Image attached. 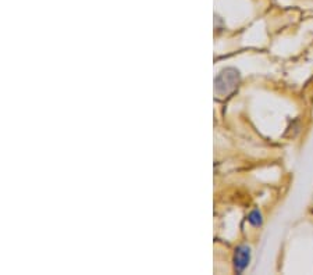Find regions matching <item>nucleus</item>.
<instances>
[{
  "instance_id": "nucleus-1",
  "label": "nucleus",
  "mask_w": 313,
  "mask_h": 275,
  "mask_svg": "<svg viewBox=\"0 0 313 275\" xmlns=\"http://www.w3.org/2000/svg\"><path fill=\"white\" fill-rule=\"evenodd\" d=\"M239 83V73L235 68H226L216 78V93L217 95H228L232 90L238 86Z\"/></svg>"
},
{
  "instance_id": "nucleus-2",
  "label": "nucleus",
  "mask_w": 313,
  "mask_h": 275,
  "mask_svg": "<svg viewBox=\"0 0 313 275\" xmlns=\"http://www.w3.org/2000/svg\"><path fill=\"white\" fill-rule=\"evenodd\" d=\"M249 261H251V248L247 245H241L235 249V253H234V268H235V271L241 274L248 267Z\"/></svg>"
},
{
  "instance_id": "nucleus-3",
  "label": "nucleus",
  "mask_w": 313,
  "mask_h": 275,
  "mask_svg": "<svg viewBox=\"0 0 313 275\" xmlns=\"http://www.w3.org/2000/svg\"><path fill=\"white\" fill-rule=\"evenodd\" d=\"M248 222L254 227H260L263 224V219H262V213L259 210H254L249 213L248 216Z\"/></svg>"
},
{
  "instance_id": "nucleus-4",
  "label": "nucleus",
  "mask_w": 313,
  "mask_h": 275,
  "mask_svg": "<svg viewBox=\"0 0 313 275\" xmlns=\"http://www.w3.org/2000/svg\"><path fill=\"white\" fill-rule=\"evenodd\" d=\"M312 213H313V210H312Z\"/></svg>"
}]
</instances>
